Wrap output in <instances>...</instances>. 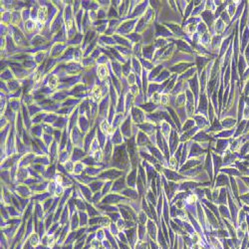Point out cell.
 I'll list each match as a JSON object with an SVG mask.
<instances>
[{"label":"cell","mask_w":249,"mask_h":249,"mask_svg":"<svg viewBox=\"0 0 249 249\" xmlns=\"http://www.w3.org/2000/svg\"><path fill=\"white\" fill-rule=\"evenodd\" d=\"M116 238H117V237H116ZM117 240H118V239H117ZM118 244H119L120 249H132L131 246L128 245V244H124V243H123V242H121V241H119V240H118Z\"/></svg>","instance_id":"obj_32"},{"label":"cell","mask_w":249,"mask_h":249,"mask_svg":"<svg viewBox=\"0 0 249 249\" xmlns=\"http://www.w3.org/2000/svg\"><path fill=\"white\" fill-rule=\"evenodd\" d=\"M151 249H159V247H158V245H156V243L155 242V241H152V240H151Z\"/></svg>","instance_id":"obj_35"},{"label":"cell","mask_w":249,"mask_h":249,"mask_svg":"<svg viewBox=\"0 0 249 249\" xmlns=\"http://www.w3.org/2000/svg\"><path fill=\"white\" fill-rule=\"evenodd\" d=\"M73 155H72V160H79V159H82L84 156L86 155V154L82 150H80L78 147H75L74 151H73Z\"/></svg>","instance_id":"obj_8"},{"label":"cell","mask_w":249,"mask_h":249,"mask_svg":"<svg viewBox=\"0 0 249 249\" xmlns=\"http://www.w3.org/2000/svg\"><path fill=\"white\" fill-rule=\"evenodd\" d=\"M101 246H102V242L99 241L98 239H94L93 241H92V243H91L92 249H99Z\"/></svg>","instance_id":"obj_26"},{"label":"cell","mask_w":249,"mask_h":249,"mask_svg":"<svg viewBox=\"0 0 249 249\" xmlns=\"http://www.w3.org/2000/svg\"><path fill=\"white\" fill-rule=\"evenodd\" d=\"M134 249H147V243L144 241H138Z\"/></svg>","instance_id":"obj_28"},{"label":"cell","mask_w":249,"mask_h":249,"mask_svg":"<svg viewBox=\"0 0 249 249\" xmlns=\"http://www.w3.org/2000/svg\"><path fill=\"white\" fill-rule=\"evenodd\" d=\"M74 166H75V163L72 162V160H68V162L65 163V170L67 172H72V171H74Z\"/></svg>","instance_id":"obj_20"},{"label":"cell","mask_w":249,"mask_h":249,"mask_svg":"<svg viewBox=\"0 0 249 249\" xmlns=\"http://www.w3.org/2000/svg\"><path fill=\"white\" fill-rule=\"evenodd\" d=\"M102 245L105 247V249H113V247H112V245H111V243L109 242V240H107V239H105L104 241H102Z\"/></svg>","instance_id":"obj_31"},{"label":"cell","mask_w":249,"mask_h":249,"mask_svg":"<svg viewBox=\"0 0 249 249\" xmlns=\"http://www.w3.org/2000/svg\"><path fill=\"white\" fill-rule=\"evenodd\" d=\"M74 244H68V245H63L62 249H73Z\"/></svg>","instance_id":"obj_34"},{"label":"cell","mask_w":249,"mask_h":249,"mask_svg":"<svg viewBox=\"0 0 249 249\" xmlns=\"http://www.w3.org/2000/svg\"><path fill=\"white\" fill-rule=\"evenodd\" d=\"M28 240H29V242L31 243V245L33 247H37L38 245L41 244V238H40V236L37 232L32 233L29 237H28Z\"/></svg>","instance_id":"obj_5"},{"label":"cell","mask_w":249,"mask_h":249,"mask_svg":"<svg viewBox=\"0 0 249 249\" xmlns=\"http://www.w3.org/2000/svg\"><path fill=\"white\" fill-rule=\"evenodd\" d=\"M68 158H69V154H68L67 151H63L60 154V156H59V162L60 163H66L68 162Z\"/></svg>","instance_id":"obj_24"},{"label":"cell","mask_w":249,"mask_h":249,"mask_svg":"<svg viewBox=\"0 0 249 249\" xmlns=\"http://www.w3.org/2000/svg\"><path fill=\"white\" fill-rule=\"evenodd\" d=\"M100 172H102V168H97V167H88L86 168V174L89 175H97Z\"/></svg>","instance_id":"obj_16"},{"label":"cell","mask_w":249,"mask_h":249,"mask_svg":"<svg viewBox=\"0 0 249 249\" xmlns=\"http://www.w3.org/2000/svg\"><path fill=\"white\" fill-rule=\"evenodd\" d=\"M80 227H87V224H89V217H88V213H86L85 211H80Z\"/></svg>","instance_id":"obj_6"},{"label":"cell","mask_w":249,"mask_h":249,"mask_svg":"<svg viewBox=\"0 0 249 249\" xmlns=\"http://www.w3.org/2000/svg\"><path fill=\"white\" fill-rule=\"evenodd\" d=\"M245 115H244V118L245 119H249V107L246 108V111H245V113H244Z\"/></svg>","instance_id":"obj_36"},{"label":"cell","mask_w":249,"mask_h":249,"mask_svg":"<svg viewBox=\"0 0 249 249\" xmlns=\"http://www.w3.org/2000/svg\"><path fill=\"white\" fill-rule=\"evenodd\" d=\"M107 229L109 230V231H110L111 233L113 234L114 236H117V235L120 233V231H121V230H120L119 228H118L117 224H115L114 222H112V224H111V225L109 226V228H107Z\"/></svg>","instance_id":"obj_17"},{"label":"cell","mask_w":249,"mask_h":249,"mask_svg":"<svg viewBox=\"0 0 249 249\" xmlns=\"http://www.w3.org/2000/svg\"><path fill=\"white\" fill-rule=\"evenodd\" d=\"M140 217H138V219H139V222H140V224H144L146 223V221H147V214H144V212H140Z\"/></svg>","instance_id":"obj_27"},{"label":"cell","mask_w":249,"mask_h":249,"mask_svg":"<svg viewBox=\"0 0 249 249\" xmlns=\"http://www.w3.org/2000/svg\"><path fill=\"white\" fill-rule=\"evenodd\" d=\"M103 186H104V182H102V180H96V182H92L89 184V187L90 190H92L93 191H98L103 187Z\"/></svg>","instance_id":"obj_11"},{"label":"cell","mask_w":249,"mask_h":249,"mask_svg":"<svg viewBox=\"0 0 249 249\" xmlns=\"http://www.w3.org/2000/svg\"><path fill=\"white\" fill-rule=\"evenodd\" d=\"M107 215L110 216V219L112 220V222H117L120 219V214L118 213V212H115V213L110 212V213H107Z\"/></svg>","instance_id":"obj_23"},{"label":"cell","mask_w":249,"mask_h":249,"mask_svg":"<svg viewBox=\"0 0 249 249\" xmlns=\"http://www.w3.org/2000/svg\"><path fill=\"white\" fill-rule=\"evenodd\" d=\"M100 220H101V216H95V217H91L89 219V225L93 226V225H99Z\"/></svg>","instance_id":"obj_21"},{"label":"cell","mask_w":249,"mask_h":249,"mask_svg":"<svg viewBox=\"0 0 249 249\" xmlns=\"http://www.w3.org/2000/svg\"><path fill=\"white\" fill-rule=\"evenodd\" d=\"M35 249H52L51 247L49 246H45V245H43V244H40V245H38L37 247H35Z\"/></svg>","instance_id":"obj_33"},{"label":"cell","mask_w":249,"mask_h":249,"mask_svg":"<svg viewBox=\"0 0 249 249\" xmlns=\"http://www.w3.org/2000/svg\"><path fill=\"white\" fill-rule=\"evenodd\" d=\"M103 194L101 193V192H98V193H95V196H94V198L92 199V202H94V203H97L100 201V199H101L103 197Z\"/></svg>","instance_id":"obj_29"},{"label":"cell","mask_w":249,"mask_h":249,"mask_svg":"<svg viewBox=\"0 0 249 249\" xmlns=\"http://www.w3.org/2000/svg\"><path fill=\"white\" fill-rule=\"evenodd\" d=\"M87 208H88V215L90 216V218L94 217V216H98L100 214V212L92 205H87Z\"/></svg>","instance_id":"obj_18"},{"label":"cell","mask_w":249,"mask_h":249,"mask_svg":"<svg viewBox=\"0 0 249 249\" xmlns=\"http://www.w3.org/2000/svg\"><path fill=\"white\" fill-rule=\"evenodd\" d=\"M85 170V164L83 163H76L74 166V172L76 174H82V171Z\"/></svg>","instance_id":"obj_15"},{"label":"cell","mask_w":249,"mask_h":249,"mask_svg":"<svg viewBox=\"0 0 249 249\" xmlns=\"http://www.w3.org/2000/svg\"><path fill=\"white\" fill-rule=\"evenodd\" d=\"M124 232L126 233V236L128 238V245L131 246L132 249H134L136 244L138 243V233L136 232V228L132 227V228H128V229H124Z\"/></svg>","instance_id":"obj_2"},{"label":"cell","mask_w":249,"mask_h":249,"mask_svg":"<svg viewBox=\"0 0 249 249\" xmlns=\"http://www.w3.org/2000/svg\"><path fill=\"white\" fill-rule=\"evenodd\" d=\"M122 194L127 195L132 199H136V197H138V193H136L134 190H124V191H122Z\"/></svg>","instance_id":"obj_14"},{"label":"cell","mask_w":249,"mask_h":249,"mask_svg":"<svg viewBox=\"0 0 249 249\" xmlns=\"http://www.w3.org/2000/svg\"><path fill=\"white\" fill-rule=\"evenodd\" d=\"M91 249H92V248H91Z\"/></svg>","instance_id":"obj_39"},{"label":"cell","mask_w":249,"mask_h":249,"mask_svg":"<svg viewBox=\"0 0 249 249\" xmlns=\"http://www.w3.org/2000/svg\"><path fill=\"white\" fill-rule=\"evenodd\" d=\"M17 190L19 192V194L20 195H23V196H27V195H29L30 194V190H28V188L26 186H18L17 188Z\"/></svg>","instance_id":"obj_19"},{"label":"cell","mask_w":249,"mask_h":249,"mask_svg":"<svg viewBox=\"0 0 249 249\" xmlns=\"http://www.w3.org/2000/svg\"><path fill=\"white\" fill-rule=\"evenodd\" d=\"M70 227L72 231H76L80 228V219L77 216V212H75L74 214L71 215V222H70Z\"/></svg>","instance_id":"obj_4"},{"label":"cell","mask_w":249,"mask_h":249,"mask_svg":"<svg viewBox=\"0 0 249 249\" xmlns=\"http://www.w3.org/2000/svg\"><path fill=\"white\" fill-rule=\"evenodd\" d=\"M126 187V183H124V178H120L114 182L113 186H112V191L114 192H120L124 190V188Z\"/></svg>","instance_id":"obj_3"},{"label":"cell","mask_w":249,"mask_h":249,"mask_svg":"<svg viewBox=\"0 0 249 249\" xmlns=\"http://www.w3.org/2000/svg\"><path fill=\"white\" fill-rule=\"evenodd\" d=\"M68 216H69V209H68V206H65L63 208V212L61 214V218L59 220V223L61 224V225L64 226V224H66L67 221H68Z\"/></svg>","instance_id":"obj_10"},{"label":"cell","mask_w":249,"mask_h":249,"mask_svg":"<svg viewBox=\"0 0 249 249\" xmlns=\"http://www.w3.org/2000/svg\"><path fill=\"white\" fill-rule=\"evenodd\" d=\"M123 171L119 170H115V168H111L105 171H102L99 174V178L101 179H115V178H122Z\"/></svg>","instance_id":"obj_1"},{"label":"cell","mask_w":249,"mask_h":249,"mask_svg":"<svg viewBox=\"0 0 249 249\" xmlns=\"http://www.w3.org/2000/svg\"><path fill=\"white\" fill-rule=\"evenodd\" d=\"M111 224H112V220L109 217H107V216H102L99 225L101 226V228H109Z\"/></svg>","instance_id":"obj_12"},{"label":"cell","mask_w":249,"mask_h":249,"mask_svg":"<svg viewBox=\"0 0 249 249\" xmlns=\"http://www.w3.org/2000/svg\"><path fill=\"white\" fill-rule=\"evenodd\" d=\"M75 203L78 205V208H79L80 211H85L86 210V206H85V204H84L83 200L77 199V200H75Z\"/></svg>","instance_id":"obj_25"},{"label":"cell","mask_w":249,"mask_h":249,"mask_svg":"<svg viewBox=\"0 0 249 249\" xmlns=\"http://www.w3.org/2000/svg\"><path fill=\"white\" fill-rule=\"evenodd\" d=\"M147 233L151 236V239H155L156 238V229H155V223H152L151 220H148L147 223Z\"/></svg>","instance_id":"obj_7"},{"label":"cell","mask_w":249,"mask_h":249,"mask_svg":"<svg viewBox=\"0 0 249 249\" xmlns=\"http://www.w3.org/2000/svg\"><path fill=\"white\" fill-rule=\"evenodd\" d=\"M136 168H134V170L131 171L130 174H128V178H127V182H128V186L130 187H134L135 184H136Z\"/></svg>","instance_id":"obj_9"},{"label":"cell","mask_w":249,"mask_h":249,"mask_svg":"<svg viewBox=\"0 0 249 249\" xmlns=\"http://www.w3.org/2000/svg\"><path fill=\"white\" fill-rule=\"evenodd\" d=\"M96 239H98L99 241H104L106 239V232L104 228H100V229L96 232Z\"/></svg>","instance_id":"obj_13"},{"label":"cell","mask_w":249,"mask_h":249,"mask_svg":"<svg viewBox=\"0 0 249 249\" xmlns=\"http://www.w3.org/2000/svg\"><path fill=\"white\" fill-rule=\"evenodd\" d=\"M99 249H105V247H104V246H103V245H102V246H101V247H100V248H99Z\"/></svg>","instance_id":"obj_38"},{"label":"cell","mask_w":249,"mask_h":249,"mask_svg":"<svg viewBox=\"0 0 249 249\" xmlns=\"http://www.w3.org/2000/svg\"><path fill=\"white\" fill-rule=\"evenodd\" d=\"M31 204L29 205V207L27 208V210L25 211V213H24V215H23V219L25 220V219H27V218H29V216H30V214H31V212H32V209H31Z\"/></svg>","instance_id":"obj_30"},{"label":"cell","mask_w":249,"mask_h":249,"mask_svg":"<svg viewBox=\"0 0 249 249\" xmlns=\"http://www.w3.org/2000/svg\"><path fill=\"white\" fill-rule=\"evenodd\" d=\"M52 249H62V246H59V245H57V244H56L55 246L52 247Z\"/></svg>","instance_id":"obj_37"},{"label":"cell","mask_w":249,"mask_h":249,"mask_svg":"<svg viewBox=\"0 0 249 249\" xmlns=\"http://www.w3.org/2000/svg\"><path fill=\"white\" fill-rule=\"evenodd\" d=\"M112 182H108L104 184V187H103V191H102V194L103 195H106L108 192L110 191V190H112Z\"/></svg>","instance_id":"obj_22"}]
</instances>
